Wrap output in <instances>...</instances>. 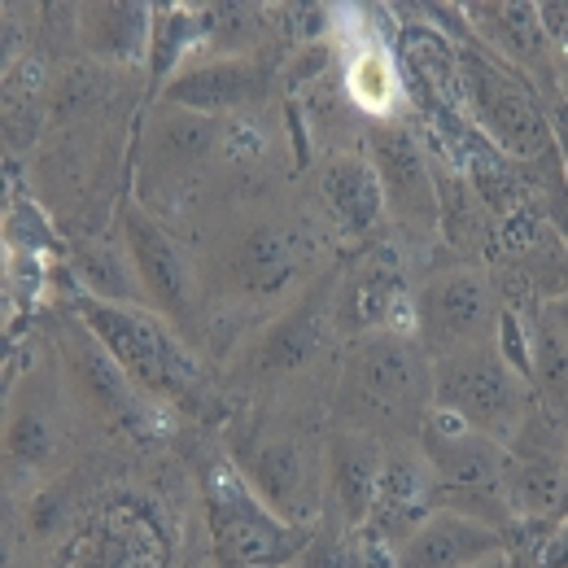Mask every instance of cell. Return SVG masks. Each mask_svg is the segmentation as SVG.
<instances>
[{"label": "cell", "instance_id": "6da1fadb", "mask_svg": "<svg viewBox=\"0 0 568 568\" xmlns=\"http://www.w3.org/2000/svg\"><path fill=\"white\" fill-rule=\"evenodd\" d=\"M433 412V358L412 328L363 333L337 372L333 416L381 442H416Z\"/></svg>", "mask_w": 568, "mask_h": 568}, {"label": "cell", "instance_id": "7a4b0ae2", "mask_svg": "<svg viewBox=\"0 0 568 568\" xmlns=\"http://www.w3.org/2000/svg\"><path fill=\"white\" fill-rule=\"evenodd\" d=\"M416 442L425 450L437 507L464 511V516L498 525V529H507L516 520L511 503H507V446L498 437L473 433V428L428 412Z\"/></svg>", "mask_w": 568, "mask_h": 568}, {"label": "cell", "instance_id": "3957f363", "mask_svg": "<svg viewBox=\"0 0 568 568\" xmlns=\"http://www.w3.org/2000/svg\"><path fill=\"white\" fill-rule=\"evenodd\" d=\"M529 407L534 385L503 346H477L433 363V412L455 425L498 437L507 446V437L525 425Z\"/></svg>", "mask_w": 568, "mask_h": 568}, {"label": "cell", "instance_id": "277c9868", "mask_svg": "<svg viewBox=\"0 0 568 568\" xmlns=\"http://www.w3.org/2000/svg\"><path fill=\"white\" fill-rule=\"evenodd\" d=\"M79 320L141 394L175 398V394L193 389L197 358L180 346V337L171 333V320H162L158 311L105 302V297L88 293V297H79Z\"/></svg>", "mask_w": 568, "mask_h": 568}, {"label": "cell", "instance_id": "5b68a950", "mask_svg": "<svg viewBox=\"0 0 568 568\" xmlns=\"http://www.w3.org/2000/svg\"><path fill=\"white\" fill-rule=\"evenodd\" d=\"M503 324H507L503 297L481 267H468V263L442 267L416 288L412 333L433 363L477 346H498Z\"/></svg>", "mask_w": 568, "mask_h": 568}, {"label": "cell", "instance_id": "8992f818", "mask_svg": "<svg viewBox=\"0 0 568 568\" xmlns=\"http://www.w3.org/2000/svg\"><path fill=\"white\" fill-rule=\"evenodd\" d=\"M455 71H459L464 105L473 110V119L486 128V136L507 158L538 162V158H547L556 149L551 123H547L534 88L511 67H503L486 49H464L455 58Z\"/></svg>", "mask_w": 568, "mask_h": 568}, {"label": "cell", "instance_id": "52a82bcc", "mask_svg": "<svg viewBox=\"0 0 568 568\" xmlns=\"http://www.w3.org/2000/svg\"><path fill=\"white\" fill-rule=\"evenodd\" d=\"M236 473L288 525L315 520L324 511V503H328L324 442H311V437H302L293 428H284V433H254L250 446L241 450Z\"/></svg>", "mask_w": 568, "mask_h": 568}, {"label": "cell", "instance_id": "ba28073f", "mask_svg": "<svg viewBox=\"0 0 568 568\" xmlns=\"http://www.w3.org/2000/svg\"><path fill=\"white\" fill-rule=\"evenodd\" d=\"M211 529L214 551L227 568H272L306 542L302 525L281 520L236 468L211 481Z\"/></svg>", "mask_w": 568, "mask_h": 568}, {"label": "cell", "instance_id": "9c48e42d", "mask_svg": "<svg viewBox=\"0 0 568 568\" xmlns=\"http://www.w3.org/2000/svg\"><path fill=\"white\" fill-rule=\"evenodd\" d=\"M568 425L538 398L525 425L507 437V503L516 520H556L565 498Z\"/></svg>", "mask_w": 568, "mask_h": 568}, {"label": "cell", "instance_id": "30bf717a", "mask_svg": "<svg viewBox=\"0 0 568 568\" xmlns=\"http://www.w3.org/2000/svg\"><path fill=\"white\" fill-rule=\"evenodd\" d=\"M367 162L376 166L381 193H385V211L394 214L403 227L428 232L442 219V193L433 180L420 141L398 123H367Z\"/></svg>", "mask_w": 568, "mask_h": 568}, {"label": "cell", "instance_id": "8fae6325", "mask_svg": "<svg viewBox=\"0 0 568 568\" xmlns=\"http://www.w3.org/2000/svg\"><path fill=\"white\" fill-rule=\"evenodd\" d=\"M123 250L132 258V272L144 288L149 311L162 320L180 324L193 311L197 284H193V263L180 250V241L141 206H123Z\"/></svg>", "mask_w": 568, "mask_h": 568}, {"label": "cell", "instance_id": "7c38bea8", "mask_svg": "<svg viewBox=\"0 0 568 568\" xmlns=\"http://www.w3.org/2000/svg\"><path fill=\"white\" fill-rule=\"evenodd\" d=\"M416 288H407L394 245H372L337 288V328L363 337L385 328H412Z\"/></svg>", "mask_w": 568, "mask_h": 568}, {"label": "cell", "instance_id": "4fadbf2b", "mask_svg": "<svg viewBox=\"0 0 568 568\" xmlns=\"http://www.w3.org/2000/svg\"><path fill=\"white\" fill-rule=\"evenodd\" d=\"M272 79L254 58H214L197 67H180L162 88V105L202 114V119H232L254 110L267 97Z\"/></svg>", "mask_w": 568, "mask_h": 568}, {"label": "cell", "instance_id": "5bb4252c", "mask_svg": "<svg viewBox=\"0 0 568 568\" xmlns=\"http://www.w3.org/2000/svg\"><path fill=\"white\" fill-rule=\"evenodd\" d=\"M507 529L437 507L394 547V568H477L503 556Z\"/></svg>", "mask_w": 568, "mask_h": 568}, {"label": "cell", "instance_id": "9a60e30c", "mask_svg": "<svg viewBox=\"0 0 568 568\" xmlns=\"http://www.w3.org/2000/svg\"><path fill=\"white\" fill-rule=\"evenodd\" d=\"M315 263V241L302 223H258L232 254V281L250 297H272L302 281Z\"/></svg>", "mask_w": 568, "mask_h": 568}, {"label": "cell", "instance_id": "2e32d148", "mask_svg": "<svg viewBox=\"0 0 568 568\" xmlns=\"http://www.w3.org/2000/svg\"><path fill=\"white\" fill-rule=\"evenodd\" d=\"M428 511H437V495H433V477H428L420 442H389L367 529L376 538H385L389 547H398Z\"/></svg>", "mask_w": 568, "mask_h": 568}, {"label": "cell", "instance_id": "e0dca14e", "mask_svg": "<svg viewBox=\"0 0 568 568\" xmlns=\"http://www.w3.org/2000/svg\"><path fill=\"white\" fill-rule=\"evenodd\" d=\"M385 450L389 442L367 437L355 428H333L324 437V477H328V503L342 516V525H367L376 486H381V468H385Z\"/></svg>", "mask_w": 568, "mask_h": 568}, {"label": "cell", "instance_id": "ac0fdd59", "mask_svg": "<svg viewBox=\"0 0 568 568\" xmlns=\"http://www.w3.org/2000/svg\"><path fill=\"white\" fill-rule=\"evenodd\" d=\"M320 202L328 223L342 232V236H372L385 219V193H381V180H376V166L363 158V153H333L324 166H320Z\"/></svg>", "mask_w": 568, "mask_h": 568}, {"label": "cell", "instance_id": "d6986e66", "mask_svg": "<svg viewBox=\"0 0 568 568\" xmlns=\"http://www.w3.org/2000/svg\"><path fill=\"white\" fill-rule=\"evenodd\" d=\"M337 328V288H311L258 346V372H293L320 355Z\"/></svg>", "mask_w": 568, "mask_h": 568}, {"label": "cell", "instance_id": "ffe728a7", "mask_svg": "<svg viewBox=\"0 0 568 568\" xmlns=\"http://www.w3.org/2000/svg\"><path fill=\"white\" fill-rule=\"evenodd\" d=\"M534 398L568 425V297H551L525 324Z\"/></svg>", "mask_w": 568, "mask_h": 568}, {"label": "cell", "instance_id": "44dd1931", "mask_svg": "<svg viewBox=\"0 0 568 568\" xmlns=\"http://www.w3.org/2000/svg\"><path fill=\"white\" fill-rule=\"evenodd\" d=\"M473 22L481 27V36L498 49V62L507 67H525V71H542L547 67V36L538 22V4H473Z\"/></svg>", "mask_w": 568, "mask_h": 568}, {"label": "cell", "instance_id": "7402d4cb", "mask_svg": "<svg viewBox=\"0 0 568 568\" xmlns=\"http://www.w3.org/2000/svg\"><path fill=\"white\" fill-rule=\"evenodd\" d=\"M346 92L367 123H389L403 101V74L394 67V53L385 44H358L346 58Z\"/></svg>", "mask_w": 568, "mask_h": 568}, {"label": "cell", "instance_id": "603a6c76", "mask_svg": "<svg viewBox=\"0 0 568 568\" xmlns=\"http://www.w3.org/2000/svg\"><path fill=\"white\" fill-rule=\"evenodd\" d=\"M83 31L97 53L119 62L141 58L144 44H153L144 4H83Z\"/></svg>", "mask_w": 568, "mask_h": 568}, {"label": "cell", "instance_id": "cb8c5ba5", "mask_svg": "<svg viewBox=\"0 0 568 568\" xmlns=\"http://www.w3.org/2000/svg\"><path fill=\"white\" fill-rule=\"evenodd\" d=\"M538 22H542L551 53H560L568 67V4H538Z\"/></svg>", "mask_w": 568, "mask_h": 568}, {"label": "cell", "instance_id": "d4e9b609", "mask_svg": "<svg viewBox=\"0 0 568 568\" xmlns=\"http://www.w3.org/2000/svg\"><path fill=\"white\" fill-rule=\"evenodd\" d=\"M538 568H568V516L556 520V529L547 534V542L538 551Z\"/></svg>", "mask_w": 568, "mask_h": 568}, {"label": "cell", "instance_id": "484cf974", "mask_svg": "<svg viewBox=\"0 0 568 568\" xmlns=\"http://www.w3.org/2000/svg\"><path fill=\"white\" fill-rule=\"evenodd\" d=\"M568 516V459H565V498H560V516L556 520H565Z\"/></svg>", "mask_w": 568, "mask_h": 568}, {"label": "cell", "instance_id": "4316f807", "mask_svg": "<svg viewBox=\"0 0 568 568\" xmlns=\"http://www.w3.org/2000/svg\"><path fill=\"white\" fill-rule=\"evenodd\" d=\"M477 568H511V560H507V551H503V556H495V560H486V565H477Z\"/></svg>", "mask_w": 568, "mask_h": 568}]
</instances>
